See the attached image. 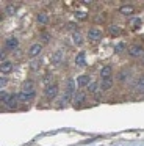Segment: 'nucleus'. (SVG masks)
I'll return each instance as SVG.
<instances>
[{
	"mask_svg": "<svg viewBox=\"0 0 144 146\" xmlns=\"http://www.w3.org/2000/svg\"><path fill=\"white\" fill-rule=\"evenodd\" d=\"M75 93H77V88H75V80L74 79H67V82H66V93H64V98H63L61 102H63V104H67V102L75 96Z\"/></svg>",
	"mask_w": 144,
	"mask_h": 146,
	"instance_id": "f257e3e1",
	"label": "nucleus"
},
{
	"mask_svg": "<svg viewBox=\"0 0 144 146\" xmlns=\"http://www.w3.org/2000/svg\"><path fill=\"white\" fill-rule=\"evenodd\" d=\"M127 54L130 55V57L136 58V57H143L144 55V49L141 44H130L127 49Z\"/></svg>",
	"mask_w": 144,
	"mask_h": 146,
	"instance_id": "f03ea898",
	"label": "nucleus"
},
{
	"mask_svg": "<svg viewBox=\"0 0 144 146\" xmlns=\"http://www.w3.org/2000/svg\"><path fill=\"white\" fill-rule=\"evenodd\" d=\"M44 96L47 99H55L58 96V85L56 83H50V85H46L44 88Z\"/></svg>",
	"mask_w": 144,
	"mask_h": 146,
	"instance_id": "7ed1b4c3",
	"label": "nucleus"
},
{
	"mask_svg": "<svg viewBox=\"0 0 144 146\" xmlns=\"http://www.w3.org/2000/svg\"><path fill=\"white\" fill-rule=\"evenodd\" d=\"M100 38H102V30L100 29L91 27V29L88 30V39H89V41H99Z\"/></svg>",
	"mask_w": 144,
	"mask_h": 146,
	"instance_id": "20e7f679",
	"label": "nucleus"
},
{
	"mask_svg": "<svg viewBox=\"0 0 144 146\" xmlns=\"http://www.w3.org/2000/svg\"><path fill=\"white\" fill-rule=\"evenodd\" d=\"M41 52H42V46L39 44V42H34V44L30 46V49H28V57L30 58H36L41 55Z\"/></svg>",
	"mask_w": 144,
	"mask_h": 146,
	"instance_id": "39448f33",
	"label": "nucleus"
},
{
	"mask_svg": "<svg viewBox=\"0 0 144 146\" xmlns=\"http://www.w3.org/2000/svg\"><path fill=\"white\" fill-rule=\"evenodd\" d=\"M19 47V39L16 36H9L5 39V49L6 50H16Z\"/></svg>",
	"mask_w": 144,
	"mask_h": 146,
	"instance_id": "423d86ee",
	"label": "nucleus"
},
{
	"mask_svg": "<svg viewBox=\"0 0 144 146\" xmlns=\"http://www.w3.org/2000/svg\"><path fill=\"white\" fill-rule=\"evenodd\" d=\"M34 94H36L34 91H30V93H27V91H19V93H17L19 102H20V104H27V102H30L31 99L34 98Z\"/></svg>",
	"mask_w": 144,
	"mask_h": 146,
	"instance_id": "0eeeda50",
	"label": "nucleus"
},
{
	"mask_svg": "<svg viewBox=\"0 0 144 146\" xmlns=\"http://www.w3.org/2000/svg\"><path fill=\"white\" fill-rule=\"evenodd\" d=\"M119 13L122 14V16H131V14L135 13V7L131 3H124L119 7Z\"/></svg>",
	"mask_w": 144,
	"mask_h": 146,
	"instance_id": "6e6552de",
	"label": "nucleus"
},
{
	"mask_svg": "<svg viewBox=\"0 0 144 146\" xmlns=\"http://www.w3.org/2000/svg\"><path fill=\"white\" fill-rule=\"evenodd\" d=\"M85 102H86V93L83 91H77L74 96V104L75 107H80V105H83Z\"/></svg>",
	"mask_w": 144,
	"mask_h": 146,
	"instance_id": "1a4fd4ad",
	"label": "nucleus"
},
{
	"mask_svg": "<svg viewBox=\"0 0 144 146\" xmlns=\"http://www.w3.org/2000/svg\"><path fill=\"white\" fill-rule=\"evenodd\" d=\"M91 82H92V80H91V77L88 76V74H81V76L77 77V85L80 86V88H85V86H88Z\"/></svg>",
	"mask_w": 144,
	"mask_h": 146,
	"instance_id": "9d476101",
	"label": "nucleus"
},
{
	"mask_svg": "<svg viewBox=\"0 0 144 146\" xmlns=\"http://www.w3.org/2000/svg\"><path fill=\"white\" fill-rule=\"evenodd\" d=\"M13 68H14V64H13V61H9V60L0 63V71H2V74H5V76L13 72Z\"/></svg>",
	"mask_w": 144,
	"mask_h": 146,
	"instance_id": "9b49d317",
	"label": "nucleus"
},
{
	"mask_svg": "<svg viewBox=\"0 0 144 146\" xmlns=\"http://www.w3.org/2000/svg\"><path fill=\"white\" fill-rule=\"evenodd\" d=\"M63 58H64V54H63L61 49H58V50L55 52V54H52V64H61L63 63Z\"/></svg>",
	"mask_w": 144,
	"mask_h": 146,
	"instance_id": "f8f14e48",
	"label": "nucleus"
},
{
	"mask_svg": "<svg viewBox=\"0 0 144 146\" xmlns=\"http://www.w3.org/2000/svg\"><path fill=\"white\" fill-rule=\"evenodd\" d=\"M111 76H113V68L110 64L102 66V69H100V79H111Z\"/></svg>",
	"mask_w": 144,
	"mask_h": 146,
	"instance_id": "ddd939ff",
	"label": "nucleus"
},
{
	"mask_svg": "<svg viewBox=\"0 0 144 146\" xmlns=\"http://www.w3.org/2000/svg\"><path fill=\"white\" fill-rule=\"evenodd\" d=\"M75 64H77L78 68L86 66V54H85V52H78L77 54V57H75Z\"/></svg>",
	"mask_w": 144,
	"mask_h": 146,
	"instance_id": "4468645a",
	"label": "nucleus"
},
{
	"mask_svg": "<svg viewBox=\"0 0 144 146\" xmlns=\"http://www.w3.org/2000/svg\"><path fill=\"white\" fill-rule=\"evenodd\" d=\"M113 79H102L100 80V90L102 91H110L113 88Z\"/></svg>",
	"mask_w": 144,
	"mask_h": 146,
	"instance_id": "2eb2a0df",
	"label": "nucleus"
},
{
	"mask_svg": "<svg viewBox=\"0 0 144 146\" xmlns=\"http://www.w3.org/2000/svg\"><path fill=\"white\" fill-rule=\"evenodd\" d=\"M128 77H130V71L124 68V69H121V71H119V74H118V82L119 83H125L128 80Z\"/></svg>",
	"mask_w": 144,
	"mask_h": 146,
	"instance_id": "dca6fc26",
	"label": "nucleus"
},
{
	"mask_svg": "<svg viewBox=\"0 0 144 146\" xmlns=\"http://www.w3.org/2000/svg\"><path fill=\"white\" fill-rule=\"evenodd\" d=\"M17 104H20V102H19V96L17 94H11L9 99H8V102H6V107L8 108H16Z\"/></svg>",
	"mask_w": 144,
	"mask_h": 146,
	"instance_id": "f3484780",
	"label": "nucleus"
},
{
	"mask_svg": "<svg viewBox=\"0 0 144 146\" xmlns=\"http://www.w3.org/2000/svg\"><path fill=\"white\" fill-rule=\"evenodd\" d=\"M136 91L144 94V76H139L136 80Z\"/></svg>",
	"mask_w": 144,
	"mask_h": 146,
	"instance_id": "a211bd4d",
	"label": "nucleus"
},
{
	"mask_svg": "<svg viewBox=\"0 0 144 146\" xmlns=\"http://www.w3.org/2000/svg\"><path fill=\"white\" fill-rule=\"evenodd\" d=\"M72 41H74L75 46H81V44H83V38H81V35L78 32L72 33Z\"/></svg>",
	"mask_w": 144,
	"mask_h": 146,
	"instance_id": "6ab92c4d",
	"label": "nucleus"
},
{
	"mask_svg": "<svg viewBox=\"0 0 144 146\" xmlns=\"http://www.w3.org/2000/svg\"><path fill=\"white\" fill-rule=\"evenodd\" d=\"M99 88H100V83H97V82H91L89 85H88V91L91 93V94H94V93H97L99 91Z\"/></svg>",
	"mask_w": 144,
	"mask_h": 146,
	"instance_id": "aec40b11",
	"label": "nucleus"
},
{
	"mask_svg": "<svg viewBox=\"0 0 144 146\" xmlns=\"http://www.w3.org/2000/svg\"><path fill=\"white\" fill-rule=\"evenodd\" d=\"M22 91H27V93L34 91V88H33V82H31V80H27V82H24V85H22Z\"/></svg>",
	"mask_w": 144,
	"mask_h": 146,
	"instance_id": "412c9836",
	"label": "nucleus"
},
{
	"mask_svg": "<svg viewBox=\"0 0 144 146\" xmlns=\"http://www.w3.org/2000/svg\"><path fill=\"white\" fill-rule=\"evenodd\" d=\"M108 32H110V35H111V36H119V35H121V29H119L118 25L108 27Z\"/></svg>",
	"mask_w": 144,
	"mask_h": 146,
	"instance_id": "4be33fe9",
	"label": "nucleus"
},
{
	"mask_svg": "<svg viewBox=\"0 0 144 146\" xmlns=\"http://www.w3.org/2000/svg\"><path fill=\"white\" fill-rule=\"evenodd\" d=\"M141 22H143V21H141L139 17H135V19L130 21V27L133 30H136V29H139V27H141Z\"/></svg>",
	"mask_w": 144,
	"mask_h": 146,
	"instance_id": "5701e85b",
	"label": "nucleus"
},
{
	"mask_svg": "<svg viewBox=\"0 0 144 146\" xmlns=\"http://www.w3.org/2000/svg\"><path fill=\"white\" fill-rule=\"evenodd\" d=\"M36 19H38V22H39V24H42V25H44V24H47V22H49V16H47L46 13H39V14H38V17H36Z\"/></svg>",
	"mask_w": 144,
	"mask_h": 146,
	"instance_id": "b1692460",
	"label": "nucleus"
},
{
	"mask_svg": "<svg viewBox=\"0 0 144 146\" xmlns=\"http://www.w3.org/2000/svg\"><path fill=\"white\" fill-rule=\"evenodd\" d=\"M5 13H6V16H14V13H16V7L14 5H6L5 7Z\"/></svg>",
	"mask_w": 144,
	"mask_h": 146,
	"instance_id": "393cba45",
	"label": "nucleus"
},
{
	"mask_svg": "<svg viewBox=\"0 0 144 146\" xmlns=\"http://www.w3.org/2000/svg\"><path fill=\"white\" fill-rule=\"evenodd\" d=\"M9 93H6L5 90H2V93H0V99H2V104H5L6 105V102H8V99H9Z\"/></svg>",
	"mask_w": 144,
	"mask_h": 146,
	"instance_id": "a878e982",
	"label": "nucleus"
},
{
	"mask_svg": "<svg viewBox=\"0 0 144 146\" xmlns=\"http://www.w3.org/2000/svg\"><path fill=\"white\" fill-rule=\"evenodd\" d=\"M124 49H125V44H124V42H118V44L114 46V54H121Z\"/></svg>",
	"mask_w": 144,
	"mask_h": 146,
	"instance_id": "bb28decb",
	"label": "nucleus"
},
{
	"mask_svg": "<svg viewBox=\"0 0 144 146\" xmlns=\"http://www.w3.org/2000/svg\"><path fill=\"white\" fill-rule=\"evenodd\" d=\"M75 17L80 19V21H85L86 19V13H83V11H77V13H75Z\"/></svg>",
	"mask_w": 144,
	"mask_h": 146,
	"instance_id": "cd10ccee",
	"label": "nucleus"
},
{
	"mask_svg": "<svg viewBox=\"0 0 144 146\" xmlns=\"http://www.w3.org/2000/svg\"><path fill=\"white\" fill-rule=\"evenodd\" d=\"M41 39H42L44 42H49L50 41V35L49 33H41Z\"/></svg>",
	"mask_w": 144,
	"mask_h": 146,
	"instance_id": "c85d7f7f",
	"label": "nucleus"
},
{
	"mask_svg": "<svg viewBox=\"0 0 144 146\" xmlns=\"http://www.w3.org/2000/svg\"><path fill=\"white\" fill-rule=\"evenodd\" d=\"M6 85V77H2L0 79V86H5Z\"/></svg>",
	"mask_w": 144,
	"mask_h": 146,
	"instance_id": "c756f323",
	"label": "nucleus"
},
{
	"mask_svg": "<svg viewBox=\"0 0 144 146\" xmlns=\"http://www.w3.org/2000/svg\"><path fill=\"white\" fill-rule=\"evenodd\" d=\"M143 63H144V55H143Z\"/></svg>",
	"mask_w": 144,
	"mask_h": 146,
	"instance_id": "7c9ffc66",
	"label": "nucleus"
}]
</instances>
